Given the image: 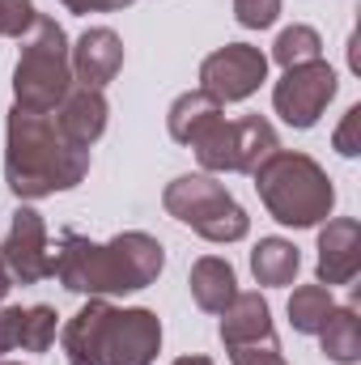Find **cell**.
Wrapping results in <instances>:
<instances>
[{
	"instance_id": "obj_1",
	"label": "cell",
	"mask_w": 361,
	"mask_h": 365,
	"mask_svg": "<svg viewBox=\"0 0 361 365\" xmlns=\"http://www.w3.org/2000/svg\"><path fill=\"white\" fill-rule=\"evenodd\" d=\"M162 268H166V247L145 230H123L111 242H93L77 230H64L51 276L81 297H119L149 289Z\"/></svg>"
},
{
	"instance_id": "obj_2",
	"label": "cell",
	"mask_w": 361,
	"mask_h": 365,
	"mask_svg": "<svg viewBox=\"0 0 361 365\" xmlns=\"http://www.w3.org/2000/svg\"><path fill=\"white\" fill-rule=\"evenodd\" d=\"M90 175V149H77L56 115L13 106L4 119V182L17 200H43L73 191Z\"/></svg>"
},
{
	"instance_id": "obj_3",
	"label": "cell",
	"mask_w": 361,
	"mask_h": 365,
	"mask_svg": "<svg viewBox=\"0 0 361 365\" xmlns=\"http://www.w3.org/2000/svg\"><path fill=\"white\" fill-rule=\"evenodd\" d=\"M60 349L68 365H153L162 353V319L145 306L90 297L60 327Z\"/></svg>"
},
{
	"instance_id": "obj_4",
	"label": "cell",
	"mask_w": 361,
	"mask_h": 365,
	"mask_svg": "<svg viewBox=\"0 0 361 365\" xmlns=\"http://www.w3.org/2000/svg\"><path fill=\"white\" fill-rule=\"evenodd\" d=\"M251 179H255L260 204L268 208V217L289 230H315L336 208V187L310 153L276 149L272 158L255 166Z\"/></svg>"
},
{
	"instance_id": "obj_5",
	"label": "cell",
	"mask_w": 361,
	"mask_h": 365,
	"mask_svg": "<svg viewBox=\"0 0 361 365\" xmlns=\"http://www.w3.org/2000/svg\"><path fill=\"white\" fill-rule=\"evenodd\" d=\"M17 43H21V56H17V68H13V106L51 115L64 102V93L77 86L73 81V60H68L73 43H68L64 26L47 13H39Z\"/></svg>"
},
{
	"instance_id": "obj_6",
	"label": "cell",
	"mask_w": 361,
	"mask_h": 365,
	"mask_svg": "<svg viewBox=\"0 0 361 365\" xmlns=\"http://www.w3.org/2000/svg\"><path fill=\"white\" fill-rule=\"evenodd\" d=\"M162 208H166L175 221L191 225L200 238L217 242V247L243 242V238L251 234L247 208L225 191V182H217L213 175H179L175 182H166Z\"/></svg>"
},
{
	"instance_id": "obj_7",
	"label": "cell",
	"mask_w": 361,
	"mask_h": 365,
	"mask_svg": "<svg viewBox=\"0 0 361 365\" xmlns=\"http://www.w3.org/2000/svg\"><path fill=\"white\" fill-rule=\"evenodd\" d=\"M187 149L195 153L204 175H255V166L280 149V140L264 115H243V119L217 115Z\"/></svg>"
},
{
	"instance_id": "obj_8",
	"label": "cell",
	"mask_w": 361,
	"mask_h": 365,
	"mask_svg": "<svg viewBox=\"0 0 361 365\" xmlns=\"http://www.w3.org/2000/svg\"><path fill=\"white\" fill-rule=\"evenodd\" d=\"M336 90H340V77H336V68L327 60L298 64V68H285V77L272 86V106L289 128L306 132V128H315L323 119V110L332 106Z\"/></svg>"
},
{
	"instance_id": "obj_9",
	"label": "cell",
	"mask_w": 361,
	"mask_h": 365,
	"mask_svg": "<svg viewBox=\"0 0 361 365\" xmlns=\"http://www.w3.org/2000/svg\"><path fill=\"white\" fill-rule=\"evenodd\" d=\"M264 81H268V56L251 43H225L200 64V90L217 98L221 106L247 102Z\"/></svg>"
},
{
	"instance_id": "obj_10",
	"label": "cell",
	"mask_w": 361,
	"mask_h": 365,
	"mask_svg": "<svg viewBox=\"0 0 361 365\" xmlns=\"http://www.w3.org/2000/svg\"><path fill=\"white\" fill-rule=\"evenodd\" d=\"M0 259L13 276V284H39L56 272V251L47 238V221L39 208L21 204L9 221V234L0 242Z\"/></svg>"
},
{
	"instance_id": "obj_11",
	"label": "cell",
	"mask_w": 361,
	"mask_h": 365,
	"mask_svg": "<svg viewBox=\"0 0 361 365\" xmlns=\"http://www.w3.org/2000/svg\"><path fill=\"white\" fill-rule=\"evenodd\" d=\"M361 272V221L357 217H327L319 225V284H353Z\"/></svg>"
},
{
	"instance_id": "obj_12",
	"label": "cell",
	"mask_w": 361,
	"mask_h": 365,
	"mask_svg": "<svg viewBox=\"0 0 361 365\" xmlns=\"http://www.w3.org/2000/svg\"><path fill=\"white\" fill-rule=\"evenodd\" d=\"M68 60H73V81L86 86V90H106L119 68H123V38L111 30V26H90L73 47H68Z\"/></svg>"
},
{
	"instance_id": "obj_13",
	"label": "cell",
	"mask_w": 361,
	"mask_h": 365,
	"mask_svg": "<svg viewBox=\"0 0 361 365\" xmlns=\"http://www.w3.org/2000/svg\"><path fill=\"white\" fill-rule=\"evenodd\" d=\"M56 336V306H0V353H51Z\"/></svg>"
},
{
	"instance_id": "obj_14",
	"label": "cell",
	"mask_w": 361,
	"mask_h": 365,
	"mask_svg": "<svg viewBox=\"0 0 361 365\" xmlns=\"http://www.w3.org/2000/svg\"><path fill=\"white\" fill-rule=\"evenodd\" d=\"M56 115V128L77 145V149H93L106 132V119H111V106H106V93L102 90H86V86H73L64 93V102L51 110Z\"/></svg>"
},
{
	"instance_id": "obj_15",
	"label": "cell",
	"mask_w": 361,
	"mask_h": 365,
	"mask_svg": "<svg viewBox=\"0 0 361 365\" xmlns=\"http://www.w3.org/2000/svg\"><path fill=\"white\" fill-rule=\"evenodd\" d=\"M276 340V323H272V306L260 289H238L234 302L221 310V344L238 349V344H264Z\"/></svg>"
},
{
	"instance_id": "obj_16",
	"label": "cell",
	"mask_w": 361,
	"mask_h": 365,
	"mask_svg": "<svg viewBox=\"0 0 361 365\" xmlns=\"http://www.w3.org/2000/svg\"><path fill=\"white\" fill-rule=\"evenodd\" d=\"M187 284H191V297L204 314H221L238 293V276L230 268V259H221V255H200L191 264Z\"/></svg>"
},
{
	"instance_id": "obj_17",
	"label": "cell",
	"mask_w": 361,
	"mask_h": 365,
	"mask_svg": "<svg viewBox=\"0 0 361 365\" xmlns=\"http://www.w3.org/2000/svg\"><path fill=\"white\" fill-rule=\"evenodd\" d=\"M217 115H225V106H221L217 98H208L204 90H187V93H179V98L171 102V110H166V132H171L175 145H191Z\"/></svg>"
},
{
	"instance_id": "obj_18",
	"label": "cell",
	"mask_w": 361,
	"mask_h": 365,
	"mask_svg": "<svg viewBox=\"0 0 361 365\" xmlns=\"http://www.w3.org/2000/svg\"><path fill=\"white\" fill-rule=\"evenodd\" d=\"M319 349L323 357L336 365H357L361 361V319L357 306H332V314L319 327Z\"/></svg>"
},
{
	"instance_id": "obj_19",
	"label": "cell",
	"mask_w": 361,
	"mask_h": 365,
	"mask_svg": "<svg viewBox=\"0 0 361 365\" xmlns=\"http://www.w3.org/2000/svg\"><path fill=\"white\" fill-rule=\"evenodd\" d=\"M251 272L264 289H285L302 272V255L289 238H260L251 251Z\"/></svg>"
},
{
	"instance_id": "obj_20",
	"label": "cell",
	"mask_w": 361,
	"mask_h": 365,
	"mask_svg": "<svg viewBox=\"0 0 361 365\" xmlns=\"http://www.w3.org/2000/svg\"><path fill=\"white\" fill-rule=\"evenodd\" d=\"M332 289L327 284H298L293 289V297H289V323H293V331L298 336H319V327H323V319L332 314Z\"/></svg>"
},
{
	"instance_id": "obj_21",
	"label": "cell",
	"mask_w": 361,
	"mask_h": 365,
	"mask_svg": "<svg viewBox=\"0 0 361 365\" xmlns=\"http://www.w3.org/2000/svg\"><path fill=\"white\" fill-rule=\"evenodd\" d=\"M272 60H276L280 68L315 64V60H323V34H319L315 26L293 21V26H285V30L276 34V43H272Z\"/></svg>"
},
{
	"instance_id": "obj_22",
	"label": "cell",
	"mask_w": 361,
	"mask_h": 365,
	"mask_svg": "<svg viewBox=\"0 0 361 365\" xmlns=\"http://www.w3.org/2000/svg\"><path fill=\"white\" fill-rule=\"evenodd\" d=\"M280 17V0H234V21L243 30H268Z\"/></svg>"
},
{
	"instance_id": "obj_23",
	"label": "cell",
	"mask_w": 361,
	"mask_h": 365,
	"mask_svg": "<svg viewBox=\"0 0 361 365\" xmlns=\"http://www.w3.org/2000/svg\"><path fill=\"white\" fill-rule=\"evenodd\" d=\"M39 17L34 0H0V38H21Z\"/></svg>"
},
{
	"instance_id": "obj_24",
	"label": "cell",
	"mask_w": 361,
	"mask_h": 365,
	"mask_svg": "<svg viewBox=\"0 0 361 365\" xmlns=\"http://www.w3.org/2000/svg\"><path fill=\"white\" fill-rule=\"evenodd\" d=\"M332 149H336L340 158H357L361 153V106H349V110H345L340 128L332 132Z\"/></svg>"
},
{
	"instance_id": "obj_25",
	"label": "cell",
	"mask_w": 361,
	"mask_h": 365,
	"mask_svg": "<svg viewBox=\"0 0 361 365\" xmlns=\"http://www.w3.org/2000/svg\"><path fill=\"white\" fill-rule=\"evenodd\" d=\"M230 361L234 365H289L276 340H264V344H238V349H230Z\"/></svg>"
},
{
	"instance_id": "obj_26",
	"label": "cell",
	"mask_w": 361,
	"mask_h": 365,
	"mask_svg": "<svg viewBox=\"0 0 361 365\" xmlns=\"http://www.w3.org/2000/svg\"><path fill=\"white\" fill-rule=\"evenodd\" d=\"M68 13H119V9H128V4H136V0H60Z\"/></svg>"
},
{
	"instance_id": "obj_27",
	"label": "cell",
	"mask_w": 361,
	"mask_h": 365,
	"mask_svg": "<svg viewBox=\"0 0 361 365\" xmlns=\"http://www.w3.org/2000/svg\"><path fill=\"white\" fill-rule=\"evenodd\" d=\"M9 289H13V276H9L4 259H0V306H4V297H9Z\"/></svg>"
},
{
	"instance_id": "obj_28",
	"label": "cell",
	"mask_w": 361,
	"mask_h": 365,
	"mask_svg": "<svg viewBox=\"0 0 361 365\" xmlns=\"http://www.w3.org/2000/svg\"><path fill=\"white\" fill-rule=\"evenodd\" d=\"M171 365H213L204 353H187V357H179V361H171Z\"/></svg>"
},
{
	"instance_id": "obj_29",
	"label": "cell",
	"mask_w": 361,
	"mask_h": 365,
	"mask_svg": "<svg viewBox=\"0 0 361 365\" xmlns=\"http://www.w3.org/2000/svg\"><path fill=\"white\" fill-rule=\"evenodd\" d=\"M0 365H21V361H0Z\"/></svg>"
}]
</instances>
